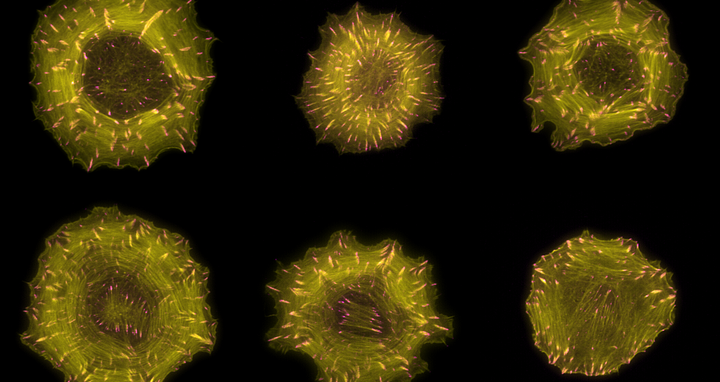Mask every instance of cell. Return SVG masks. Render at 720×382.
I'll use <instances>...</instances> for the list:
<instances>
[{
    "mask_svg": "<svg viewBox=\"0 0 720 382\" xmlns=\"http://www.w3.org/2000/svg\"><path fill=\"white\" fill-rule=\"evenodd\" d=\"M318 32L294 97L317 143L341 154L394 149L440 113L444 45L433 35L359 2L328 13Z\"/></svg>",
    "mask_w": 720,
    "mask_h": 382,
    "instance_id": "2",
    "label": "cell"
},
{
    "mask_svg": "<svg viewBox=\"0 0 720 382\" xmlns=\"http://www.w3.org/2000/svg\"><path fill=\"white\" fill-rule=\"evenodd\" d=\"M264 289L275 318L268 346L309 358L315 381L409 382L428 369L424 347L453 338L433 265L394 239L364 244L336 231L279 263Z\"/></svg>",
    "mask_w": 720,
    "mask_h": 382,
    "instance_id": "1",
    "label": "cell"
},
{
    "mask_svg": "<svg viewBox=\"0 0 720 382\" xmlns=\"http://www.w3.org/2000/svg\"><path fill=\"white\" fill-rule=\"evenodd\" d=\"M49 51H56L55 48H48Z\"/></svg>",
    "mask_w": 720,
    "mask_h": 382,
    "instance_id": "3",
    "label": "cell"
}]
</instances>
